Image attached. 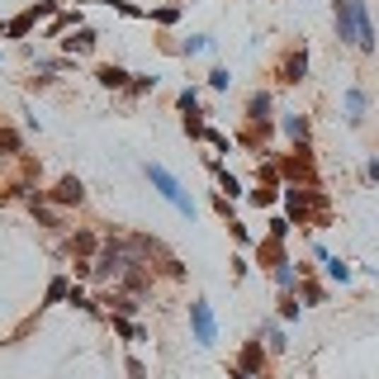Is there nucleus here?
<instances>
[{
	"label": "nucleus",
	"mask_w": 379,
	"mask_h": 379,
	"mask_svg": "<svg viewBox=\"0 0 379 379\" xmlns=\"http://www.w3.org/2000/svg\"><path fill=\"white\" fill-rule=\"evenodd\" d=\"M332 19H337V38L342 43L361 47V52L375 47V24H370L365 0H332Z\"/></svg>",
	"instance_id": "f257e3e1"
},
{
	"label": "nucleus",
	"mask_w": 379,
	"mask_h": 379,
	"mask_svg": "<svg viewBox=\"0 0 379 379\" xmlns=\"http://www.w3.org/2000/svg\"><path fill=\"white\" fill-rule=\"evenodd\" d=\"M147 180L157 185V194H161V199H166V204L175 209V214L194 218V199H190V194H185V185H180V180H175V175L166 171L161 161H147Z\"/></svg>",
	"instance_id": "f03ea898"
},
{
	"label": "nucleus",
	"mask_w": 379,
	"mask_h": 379,
	"mask_svg": "<svg viewBox=\"0 0 379 379\" xmlns=\"http://www.w3.org/2000/svg\"><path fill=\"white\" fill-rule=\"evenodd\" d=\"M190 327H194V342H199V346H214V342H218V322H214L209 299H194V303H190Z\"/></svg>",
	"instance_id": "7ed1b4c3"
},
{
	"label": "nucleus",
	"mask_w": 379,
	"mask_h": 379,
	"mask_svg": "<svg viewBox=\"0 0 379 379\" xmlns=\"http://www.w3.org/2000/svg\"><path fill=\"white\" fill-rule=\"evenodd\" d=\"M47 15H57V5H52V0H38V5H29L24 15H15L10 24H5V38H24V33H29L38 19H47Z\"/></svg>",
	"instance_id": "20e7f679"
},
{
	"label": "nucleus",
	"mask_w": 379,
	"mask_h": 379,
	"mask_svg": "<svg viewBox=\"0 0 379 379\" xmlns=\"http://www.w3.org/2000/svg\"><path fill=\"white\" fill-rule=\"evenodd\" d=\"M180 124H185V133L190 138H204V119H199V95L194 91H180Z\"/></svg>",
	"instance_id": "39448f33"
},
{
	"label": "nucleus",
	"mask_w": 379,
	"mask_h": 379,
	"mask_svg": "<svg viewBox=\"0 0 379 379\" xmlns=\"http://www.w3.org/2000/svg\"><path fill=\"white\" fill-rule=\"evenodd\" d=\"M303 71H308V47H294V52L280 62V81L294 86V81H303Z\"/></svg>",
	"instance_id": "423d86ee"
},
{
	"label": "nucleus",
	"mask_w": 379,
	"mask_h": 379,
	"mask_svg": "<svg viewBox=\"0 0 379 379\" xmlns=\"http://www.w3.org/2000/svg\"><path fill=\"white\" fill-rule=\"evenodd\" d=\"M95 81H100V86H110V91H128V86H133V71H124V66L105 62L100 71H95Z\"/></svg>",
	"instance_id": "0eeeda50"
},
{
	"label": "nucleus",
	"mask_w": 379,
	"mask_h": 379,
	"mask_svg": "<svg viewBox=\"0 0 379 379\" xmlns=\"http://www.w3.org/2000/svg\"><path fill=\"white\" fill-rule=\"evenodd\" d=\"M52 199H57V204H81V199H86V185H81L76 175H62L57 190H52Z\"/></svg>",
	"instance_id": "6e6552de"
},
{
	"label": "nucleus",
	"mask_w": 379,
	"mask_h": 379,
	"mask_svg": "<svg viewBox=\"0 0 379 379\" xmlns=\"http://www.w3.org/2000/svg\"><path fill=\"white\" fill-rule=\"evenodd\" d=\"M247 119H252L256 128H266V133H270V95H266V91H256V95H252V105H247Z\"/></svg>",
	"instance_id": "1a4fd4ad"
},
{
	"label": "nucleus",
	"mask_w": 379,
	"mask_h": 379,
	"mask_svg": "<svg viewBox=\"0 0 379 379\" xmlns=\"http://www.w3.org/2000/svg\"><path fill=\"white\" fill-rule=\"evenodd\" d=\"M242 370H247V375H256L261 379V365H266V351H261V342H247V346H242Z\"/></svg>",
	"instance_id": "9d476101"
},
{
	"label": "nucleus",
	"mask_w": 379,
	"mask_h": 379,
	"mask_svg": "<svg viewBox=\"0 0 379 379\" xmlns=\"http://www.w3.org/2000/svg\"><path fill=\"white\" fill-rule=\"evenodd\" d=\"M284 133L299 142V147H308V114H284Z\"/></svg>",
	"instance_id": "9b49d317"
},
{
	"label": "nucleus",
	"mask_w": 379,
	"mask_h": 379,
	"mask_svg": "<svg viewBox=\"0 0 379 379\" xmlns=\"http://www.w3.org/2000/svg\"><path fill=\"white\" fill-rule=\"evenodd\" d=\"M256 256H261V266H270V270H280V266H289V261H284V252H280V242H261V247H256Z\"/></svg>",
	"instance_id": "f8f14e48"
},
{
	"label": "nucleus",
	"mask_w": 379,
	"mask_h": 379,
	"mask_svg": "<svg viewBox=\"0 0 379 379\" xmlns=\"http://www.w3.org/2000/svg\"><path fill=\"white\" fill-rule=\"evenodd\" d=\"M361 119H365V91L351 86L346 91V124H361Z\"/></svg>",
	"instance_id": "ddd939ff"
},
{
	"label": "nucleus",
	"mask_w": 379,
	"mask_h": 379,
	"mask_svg": "<svg viewBox=\"0 0 379 379\" xmlns=\"http://www.w3.org/2000/svg\"><path fill=\"white\" fill-rule=\"evenodd\" d=\"M322 266H327V280H337V284H346L351 275H356V270H351V261H342V256H327Z\"/></svg>",
	"instance_id": "4468645a"
},
{
	"label": "nucleus",
	"mask_w": 379,
	"mask_h": 379,
	"mask_svg": "<svg viewBox=\"0 0 379 379\" xmlns=\"http://www.w3.org/2000/svg\"><path fill=\"white\" fill-rule=\"evenodd\" d=\"M91 47H95V29H86V24L66 38V52H91Z\"/></svg>",
	"instance_id": "2eb2a0df"
},
{
	"label": "nucleus",
	"mask_w": 379,
	"mask_h": 379,
	"mask_svg": "<svg viewBox=\"0 0 379 379\" xmlns=\"http://www.w3.org/2000/svg\"><path fill=\"white\" fill-rule=\"evenodd\" d=\"M66 294H71V284H66V275H52V280H47V294H43V299H47V303H62Z\"/></svg>",
	"instance_id": "dca6fc26"
},
{
	"label": "nucleus",
	"mask_w": 379,
	"mask_h": 379,
	"mask_svg": "<svg viewBox=\"0 0 379 379\" xmlns=\"http://www.w3.org/2000/svg\"><path fill=\"white\" fill-rule=\"evenodd\" d=\"M266 342H270V351H275V356H280V351L289 346V342H284V327L275 322V317H266Z\"/></svg>",
	"instance_id": "f3484780"
},
{
	"label": "nucleus",
	"mask_w": 379,
	"mask_h": 379,
	"mask_svg": "<svg viewBox=\"0 0 379 379\" xmlns=\"http://www.w3.org/2000/svg\"><path fill=\"white\" fill-rule=\"evenodd\" d=\"M214 171H218V190L228 194V199H237V194H242V180H237L233 171H223V166H214Z\"/></svg>",
	"instance_id": "a211bd4d"
},
{
	"label": "nucleus",
	"mask_w": 379,
	"mask_h": 379,
	"mask_svg": "<svg viewBox=\"0 0 379 379\" xmlns=\"http://www.w3.org/2000/svg\"><path fill=\"white\" fill-rule=\"evenodd\" d=\"M114 332H119V337H128V342H147V332H142L138 322H128V317H114Z\"/></svg>",
	"instance_id": "6ab92c4d"
},
{
	"label": "nucleus",
	"mask_w": 379,
	"mask_h": 379,
	"mask_svg": "<svg viewBox=\"0 0 379 379\" xmlns=\"http://www.w3.org/2000/svg\"><path fill=\"white\" fill-rule=\"evenodd\" d=\"M275 284H280L284 294H289V289L299 284V266H294V261H289V266H280V270H275Z\"/></svg>",
	"instance_id": "aec40b11"
},
{
	"label": "nucleus",
	"mask_w": 379,
	"mask_h": 379,
	"mask_svg": "<svg viewBox=\"0 0 379 379\" xmlns=\"http://www.w3.org/2000/svg\"><path fill=\"white\" fill-rule=\"evenodd\" d=\"M299 303H322V284L303 275V284H299Z\"/></svg>",
	"instance_id": "412c9836"
},
{
	"label": "nucleus",
	"mask_w": 379,
	"mask_h": 379,
	"mask_svg": "<svg viewBox=\"0 0 379 379\" xmlns=\"http://www.w3.org/2000/svg\"><path fill=\"white\" fill-rule=\"evenodd\" d=\"M209 86H214V91H228V86H233V71H228V66H214V71H209Z\"/></svg>",
	"instance_id": "4be33fe9"
},
{
	"label": "nucleus",
	"mask_w": 379,
	"mask_h": 379,
	"mask_svg": "<svg viewBox=\"0 0 379 379\" xmlns=\"http://www.w3.org/2000/svg\"><path fill=\"white\" fill-rule=\"evenodd\" d=\"M204 47H209V38H204V33H190L185 43H180V52H185V57H194V52H204Z\"/></svg>",
	"instance_id": "5701e85b"
},
{
	"label": "nucleus",
	"mask_w": 379,
	"mask_h": 379,
	"mask_svg": "<svg viewBox=\"0 0 379 379\" xmlns=\"http://www.w3.org/2000/svg\"><path fill=\"white\" fill-rule=\"evenodd\" d=\"M204 142L209 147H218V152H233V138H223L218 128H204Z\"/></svg>",
	"instance_id": "b1692460"
},
{
	"label": "nucleus",
	"mask_w": 379,
	"mask_h": 379,
	"mask_svg": "<svg viewBox=\"0 0 379 379\" xmlns=\"http://www.w3.org/2000/svg\"><path fill=\"white\" fill-rule=\"evenodd\" d=\"M299 313H303V303L284 294V299H280V317H284V322H294V317H299Z\"/></svg>",
	"instance_id": "393cba45"
},
{
	"label": "nucleus",
	"mask_w": 379,
	"mask_h": 379,
	"mask_svg": "<svg viewBox=\"0 0 379 379\" xmlns=\"http://www.w3.org/2000/svg\"><path fill=\"white\" fill-rule=\"evenodd\" d=\"M66 247H71V252H81V256H91V252H95V237H91V233H81V237H71Z\"/></svg>",
	"instance_id": "a878e982"
},
{
	"label": "nucleus",
	"mask_w": 379,
	"mask_h": 379,
	"mask_svg": "<svg viewBox=\"0 0 379 379\" xmlns=\"http://www.w3.org/2000/svg\"><path fill=\"white\" fill-rule=\"evenodd\" d=\"M147 91H157V76H133L128 95H147Z\"/></svg>",
	"instance_id": "bb28decb"
},
{
	"label": "nucleus",
	"mask_w": 379,
	"mask_h": 379,
	"mask_svg": "<svg viewBox=\"0 0 379 379\" xmlns=\"http://www.w3.org/2000/svg\"><path fill=\"white\" fill-rule=\"evenodd\" d=\"M275 194H280V190H270V185H261V190H252V204H275Z\"/></svg>",
	"instance_id": "cd10ccee"
},
{
	"label": "nucleus",
	"mask_w": 379,
	"mask_h": 379,
	"mask_svg": "<svg viewBox=\"0 0 379 379\" xmlns=\"http://www.w3.org/2000/svg\"><path fill=\"white\" fill-rule=\"evenodd\" d=\"M152 19H157V24H175V19H180V5H161Z\"/></svg>",
	"instance_id": "c85d7f7f"
},
{
	"label": "nucleus",
	"mask_w": 379,
	"mask_h": 379,
	"mask_svg": "<svg viewBox=\"0 0 379 379\" xmlns=\"http://www.w3.org/2000/svg\"><path fill=\"white\" fill-rule=\"evenodd\" d=\"M62 29H81V15H57L52 19V33H62Z\"/></svg>",
	"instance_id": "c756f323"
},
{
	"label": "nucleus",
	"mask_w": 379,
	"mask_h": 379,
	"mask_svg": "<svg viewBox=\"0 0 379 379\" xmlns=\"http://www.w3.org/2000/svg\"><path fill=\"white\" fill-rule=\"evenodd\" d=\"M289 237V218H270V242H284Z\"/></svg>",
	"instance_id": "7c9ffc66"
},
{
	"label": "nucleus",
	"mask_w": 379,
	"mask_h": 379,
	"mask_svg": "<svg viewBox=\"0 0 379 379\" xmlns=\"http://www.w3.org/2000/svg\"><path fill=\"white\" fill-rule=\"evenodd\" d=\"M0 147H5V152H19V133H10V128H0Z\"/></svg>",
	"instance_id": "2f4dec72"
},
{
	"label": "nucleus",
	"mask_w": 379,
	"mask_h": 379,
	"mask_svg": "<svg viewBox=\"0 0 379 379\" xmlns=\"http://www.w3.org/2000/svg\"><path fill=\"white\" fill-rule=\"evenodd\" d=\"M228 228H233V237L242 242V247H252V233H247V223H228Z\"/></svg>",
	"instance_id": "473e14b6"
},
{
	"label": "nucleus",
	"mask_w": 379,
	"mask_h": 379,
	"mask_svg": "<svg viewBox=\"0 0 379 379\" xmlns=\"http://www.w3.org/2000/svg\"><path fill=\"white\" fill-rule=\"evenodd\" d=\"M110 5L119 10V15H128V19H138V15H142V10H133V5H128V0H110Z\"/></svg>",
	"instance_id": "72a5a7b5"
},
{
	"label": "nucleus",
	"mask_w": 379,
	"mask_h": 379,
	"mask_svg": "<svg viewBox=\"0 0 379 379\" xmlns=\"http://www.w3.org/2000/svg\"><path fill=\"white\" fill-rule=\"evenodd\" d=\"M128 379H147V370H142V361H133V356H128Z\"/></svg>",
	"instance_id": "f704fd0d"
},
{
	"label": "nucleus",
	"mask_w": 379,
	"mask_h": 379,
	"mask_svg": "<svg viewBox=\"0 0 379 379\" xmlns=\"http://www.w3.org/2000/svg\"><path fill=\"white\" fill-rule=\"evenodd\" d=\"M228 379H256V375H247L242 365H233V370H228Z\"/></svg>",
	"instance_id": "c9c22d12"
},
{
	"label": "nucleus",
	"mask_w": 379,
	"mask_h": 379,
	"mask_svg": "<svg viewBox=\"0 0 379 379\" xmlns=\"http://www.w3.org/2000/svg\"><path fill=\"white\" fill-rule=\"evenodd\" d=\"M365 171H370V180H379V157L370 161V166H365Z\"/></svg>",
	"instance_id": "e433bc0d"
},
{
	"label": "nucleus",
	"mask_w": 379,
	"mask_h": 379,
	"mask_svg": "<svg viewBox=\"0 0 379 379\" xmlns=\"http://www.w3.org/2000/svg\"><path fill=\"white\" fill-rule=\"evenodd\" d=\"M0 33H5V24H0Z\"/></svg>",
	"instance_id": "4c0bfd02"
}]
</instances>
